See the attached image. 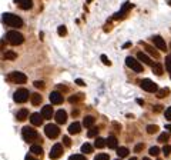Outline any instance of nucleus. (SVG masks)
<instances>
[{
    "label": "nucleus",
    "mask_w": 171,
    "mask_h": 160,
    "mask_svg": "<svg viewBox=\"0 0 171 160\" xmlns=\"http://www.w3.org/2000/svg\"><path fill=\"white\" fill-rule=\"evenodd\" d=\"M3 23L10 26V27H21L23 26V20L16 16V15H12V13H4L3 15Z\"/></svg>",
    "instance_id": "nucleus-1"
},
{
    "label": "nucleus",
    "mask_w": 171,
    "mask_h": 160,
    "mask_svg": "<svg viewBox=\"0 0 171 160\" xmlns=\"http://www.w3.org/2000/svg\"><path fill=\"white\" fill-rule=\"evenodd\" d=\"M6 39H7V42H9L10 44H13V46H19V44H21V43L24 42L23 35L19 33V32H16V30H10V32H7Z\"/></svg>",
    "instance_id": "nucleus-2"
},
{
    "label": "nucleus",
    "mask_w": 171,
    "mask_h": 160,
    "mask_svg": "<svg viewBox=\"0 0 171 160\" xmlns=\"http://www.w3.org/2000/svg\"><path fill=\"white\" fill-rule=\"evenodd\" d=\"M21 134H23V139H24L26 142H29V143H33V142H36V140L39 139V133H37L34 129L29 127V126L23 127Z\"/></svg>",
    "instance_id": "nucleus-3"
},
{
    "label": "nucleus",
    "mask_w": 171,
    "mask_h": 160,
    "mask_svg": "<svg viewBox=\"0 0 171 160\" xmlns=\"http://www.w3.org/2000/svg\"><path fill=\"white\" fill-rule=\"evenodd\" d=\"M6 79L12 83H17V85H23V83L27 82V76L21 71H12L10 74H7Z\"/></svg>",
    "instance_id": "nucleus-4"
},
{
    "label": "nucleus",
    "mask_w": 171,
    "mask_h": 160,
    "mask_svg": "<svg viewBox=\"0 0 171 160\" xmlns=\"http://www.w3.org/2000/svg\"><path fill=\"white\" fill-rule=\"evenodd\" d=\"M140 86H141V89L144 90V91H148V93H155V91H158V86L154 83L153 80H150V79H143V80L140 82Z\"/></svg>",
    "instance_id": "nucleus-5"
},
{
    "label": "nucleus",
    "mask_w": 171,
    "mask_h": 160,
    "mask_svg": "<svg viewBox=\"0 0 171 160\" xmlns=\"http://www.w3.org/2000/svg\"><path fill=\"white\" fill-rule=\"evenodd\" d=\"M29 97H30L29 90H26V89H19V90H16L14 94H13V100H14L16 103H24V102H27Z\"/></svg>",
    "instance_id": "nucleus-6"
},
{
    "label": "nucleus",
    "mask_w": 171,
    "mask_h": 160,
    "mask_svg": "<svg viewBox=\"0 0 171 160\" xmlns=\"http://www.w3.org/2000/svg\"><path fill=\"white\" fill-rule=\"evenodd\" d=\"M44 133H46V136L49 137V139H56V137H59V134H60V129H59V126L56 125H46L44 127Z\"/></svg>",
    "instance_id": "nucleus-7"
},
{
    "label": "nucleus",
    "mask_w": 171,
    "mask_h": 160,
    "mask_svg": "<svg viewBox=\"0 0 171 160\" xmlns=\"http://www.w3.org/2000/svg\"><path fill=\"white\" fill-rule=\"evenodd\" d=\"M125 64H127L130 69H133L136 73H141V71H143V66L138 63V60H136V59L131 57V56H128V57L125 59Z\"/></svg>",
    "instance_id": "nucleus-8"
},
{
    "label": "nucleus",
    "mask_w": 171,
    "mask_h": 160,
    "mask_svg": "<svg viewBox=\"0 0 171 160\" xmlns=\"http://www.w3.org/2000/svg\"><path fill=\"white\" fill-rule=\"evenodd\" d=\"M61 154H63V146L57 143V144H54V146L51 147L50 154H49V156H50L51 160H56V159H59Z\"/></svg>",
    "instance_id": "nucleus-9"
},
{
    "label": "nucleus",
    "mask_w": 171,
    "mask_h": 160,
    "mask_svg": "<svg viewBox=\"0 0 171 160\" xmlns=\"http://www.w3.org/2000/svg\"><path fill=\"white\" fill-rule=\"evenodd\" d=\"M54 119H56V123L57 125H64L66 123V120H67V113H66V110H57L56 113H54Z\"/></svg>",
    "instance_id": "nucleus-10"
},
{
    "label": "nucleus",
    "mask_w": 171,
    "mask_h": 160,
    "mask_svg": "<svg viewBox=\"0 0 171 160\" xmlns=\"http://www.w3.org/2000/svg\"><path fill=\"white\" fill-rule=\"evenodd\" d=\"M153 43H154V46H155L157 49H160V50H163V52L167 50V44H165V42H164V39H163L161 36H154Z\"/></svg>",
    "instance_id": "nucleus-11"
},
{
    "label": "nucleus",
    "mask_w": 171,
    "mask_h": 160,
    "mask_svg": "<svg viewBox=\"0 0 171 160\" xmlns=\"http://www.w3.org/2000/svg\"><path fill=\"white\" fill-rule=\"evenodd\" d=\"M130 9H133V3H130V1H127V3H124L123 4V7H121V10H120L119 13H116L114 15V19H121L125 16V13L130 10Z\"/></svg>",
    "instance_id": "nucleus-12"
},
{
    "label": "nucleus",
    "mask_w": 171,
    "mask_h": 160,
    "mask_svg": "<svg viewBox=\"0 0 171 160\" xmlns=\"http://www.w3.org/2000/svg\"><path fill=\"white\" fill-rule=\"evenodd\" d=\"M43 114L41 113H32L30 114V123L33 126H40L43 123Z\"/></svg>",
    "instance_id": "nucleus-13"
},
{
    "label": "nucleus",
    "mask_w": 171,
    "mask_h": 160,
    "mask_svg": "<svg viewBox=\"0 0 171 160\" xmlns=\"http://www.w3.org/2000/svg\"><path fill=\"white\" fill-rule=\"evenodd\" d=\"M50 102L53 105H61V103H63V96H61V93H60V91H51Z\"/></svg>",
    "instance_id": "nucleus-14"
},
{
    "label": "nucleus",
    "mask_w": 171,
    "mask_h": 160,
    "mask_svg": "<svg viewBox=\"0 0 171 160\" xmlns=\"http://www.w3.org/2000/svg\"><path fill=\"white\" fill-rule=\"evenodd\" d=\"M14 3H16L20 9H23V10H29L33 6V1L32 0H14Z\"/></svg>",
    "instance_id": "nucleus-15"
},
{
    "label": "nucleus",
    "mask_w": 171,
    "mask_h": 160,
    "mask_svg": "<svg viewBox=\"0 0 171 160\" xmlns=\"http://www.w3.org/2000/svg\"><path fill=\"white\" fill-rule=\"evenodd\" d=\"M137 57H138V60L143 62L144 64H148V66H153L154 64V62L147 56V54L144 53V52H138V53H137Z\"/></svg>",
    "instance_id": "nucleus-16"
},
{
    "label": "nucleus",
    "mask_w": 171,
    "mask_h": 160,
    "mask_svg": "<svg viewBox=\"0 0 171 160\" xmlns=\"http://www.w3.org/2000/svg\"><path fill=\"white\" fill-rule=\"evenodd\" d=\"M41 114H43V117L47 119V120L51 119V117H53V107L49 106V105H47V106H43V109H41Z\"/></svg>",
    "instance_id": "nucleus-17"
},
{
    "label": "nucleus",
    "mask_w": 171,
    "mask_h": 160,
    "mask_svg": "<svg viewBox=\"0 0 171 160\" xmlns=\"http://www.w3.org/2000/svg\"><path fill=\"white\" fill-rule=\"evenodd\" d=\"M80 130H81V125L77 123V122H74V123H71L68 126V133L70 134H77V133H80Z\"/></svg>",
    "instance_id": "nucleus-18"
},
{
    "label": "nucleus",
    "mask_w": 171,
    "mask_h": 160,
    "mask_svg": "<svg viewBox=\"0 0 171 160\" xmlns=\"http://www.w3.org/2000/svg\"><path fill=\"white\" fill-rule=\"evenodd\" d=\"M107 147H108V149H117V147H119L117 137H114V136H108V137H107Z\"/></svg>",
    "instance_id": "nucleus-19"
},
{
    "label": "nucleus",
    "mask_w": 171,
    "mask_h": 160,
    "mask_svg": "<svg viewBox=\"0 0 171 160\" xmlns=\"http://www.w3.org/2000/svg\"><path fill=\"white\" fill-rule=\"evenodd\" d=\"M96 123V119L93 117V116H86L84 120H83V126L87 127V129H90V127H93Z\"/></svg>",
    "instance_id": "nucleus-20"
},
{
    "label": "nucleus",
    "mask_w": 171,
    "mask_h": 160,
    "mask_svg": "<svg viewBox=\"0 0 171 160\" xmlns=\"http://www.w3.org/2000/svg\"><path fill=\"white\" fill-rule=\"evenodd\" d=\"M30 99H32V103H33V106H39V105L41 103V100H43L41 94H39V93H33V94L30 96Z\"/></svg>",
    "instance_id": "nucleus-21"
},
{
    "label": "nucleus",
    "mask_w": 171,
    "mask_h": 160,
    "mask_svg": "<svg viewBox=\"0 0 171 160\" xmlns=\"http://www.w3.org/2000/svg\"><path fill=\"white\" fill-rule=\"evenodd\" d=\"M116 152H117V156H119L120 159L127 157V156H128V153H130L127 147H117V149H116Z\"/></svg>",
    "instance_id": "nucleus-22"
},
{
    "label": "nucleus",
    "mask_w": 171,
    "mask_h": 160,
    "mask_svg": "<svg viewBox=\"0 0 171 160\" xmlns=\"http://www.w3.org/2000/svg\"><path fill=\"white\" fill-rule=\"evenodd\" d=\"M30 152L34 153V154H37V156H41L43 154V149H41L40 144H32L30 146Z\"/></svg>",
    "instance_id": "nucleus-23"
},
{
    "label": "nucleus",
    "mask_w": 171,
    "mask_h": 160,
    "mask_svg": "<svg viewBox=\"0 0 171 160\" xmlns=\"http://www.w3.org/2000/svg\"><path fill=\"white\" fill-rule=\"evenodd\" d=\"M144 49H145V50H147L148 53L151 54L153 57H155V59H158V57H160V53H158V52H157V50L154 49L153 46H148V44H145V43H144Z\"/></svg>",
    "instance_id": "nucleus-24"
},
{
    "label": "nucleus",
    "mask_w": 171,
    "mask_h": 160,
    "mask_svg": "<svg viewBox=\"0 0 171 160\" xmlns=\"http://www.w3.org/2000/svg\"><path fill=\"white\" fill-rule=\"evenodd\" d=\"M27 116H29V110H27V109H21V110L17 113V120L23 122V120L27 119Z\"/></svg>",
    "instance_id": "nucleus-25"
},
{
    "label": "nucleus",
    "mask_w": 171,
    "mask_h": 160,
    "mask_svg": "<svg viewBox=\"0 0 171 160\" xmlns=\"http://www.w3.org/2000/svg\"><path fill=\"white\" fill-rule=\"evenodd\" d=\"M99 132H100V129H99L97 126H93V127L88 129L87 136H88V137H96V136H99Z\"/></svg>",
    "instance_id": "nucleus-26"
},
{
    "label": "nucleus",
    "mask_w": 171,
    "mask_h": 160,
    "mask_svg": "<svg viewBox=\"0 0 171 160\" xmlns=\"http://www.w3.org/2000/svg\"><path fill=\"white\" fill-rule=\"evenodd\" d=\"M163 66L160 64V63H154L153 64V73L154 74H157V76H161L163 74Z\"/></svg>",
    "instance_id": "nucleus-27"
},
{
    "label": "nucleus",
    "mask_w": 171,
    "mask_h": 160,
    "mask_svg": "<svg viewBox=\"0 0 171 160\" xmlns=\"http://www.w3.org/2000/svg\"><path fill=\"white\" fill-rule=\"evenodd\" d=\"M94 146H96L97 149H103L104 146H107V140H104L103 137H97L96 142H94Z\"/></svg>",
    "instance_id": "nucleus-28"
},
{
    "label": "nucleus",
    "mask_w": 171,
    "mask_h": 160,
    "mask_svg": "<svg viewBox=\"0 0 171 160\" xmlns=\"http://www.w3.org/2000/svg\"><path fill=\"white\" fill-rule=\"evenodd\" d=\"M168 93H170V89H168V87H164V89L157 91V97H158V99H163V97H165Z\"/></svg>",
    "instance_id": "nucleus-29"
},
{
    "label": "nucleus",
    "mask_w": 171,
    "mask_h": 160,
    "mask_svg": "<svg viewBox=\"0 0 171 160\" xmlns=\"http://www.w3.org/2000/svg\"><path fill=\"white\" fill-rule=\"evenodd\" d=\"M80 100H83V94H77V96H70V97H68V102L73 103V105H74V103H79Z\"/></svg>",
    "instance_id": "nucleus-30"
},
{
    "label": "nucleus",
    "mask_w": 171,
    "mask_h": 160,
    "mask_svg": "<svg viewBox=\"0 0 171 160\" xmlns=\"http://www.w3.org/2000/svg\"><path fill=\"white\" fill-rule=\"evenodd\" d=\"M81 152H83V153H87V154H88V153H93V146L88 144V143H84V144L81 146Z\"/></svg>",
    "instance_id": "nucleus-31"
},
{
    "label": "nucleus",
    "mask_w": 171,
    "mask_h": 160,
    "mask_svg": "<svg viewBox=\"0 0 171 160\" xmlns=\"http://www.w3.org/2000/svg\"><path fill=\"white\" fill-rule=\"evenodd\" d=\"M3 57L7 59V60H16L17 53H14V52H6V53L3 54Z\"/></svg>",
    "instance_id": "nucleus-32"
},
{
    "label": "nucleus",
    "mask_w": 171,
    "mask_h": 160,
    "mask_svg": "<svg viewBox=\"0 0 171 160\" xmlns=\"http://www.w3.org/2000/svg\"><path fill=\"white\" fill-rule=\"evenodd\" d=\"M170 134H171V133H161V134H160V137H158V142H160V143H165L168 139H170Z\"/></svg>",
    "instance_id": "nucleus-33"
},
{
    "label": "nucleus",
    "mask_w": 171,
    "mask_h": 160,
    "mask_svg": "<svg viewBox=\"0 0 171 160\" xmlns=\"http://www.w3.org/2000/svg\"><path fill=\"white\" fill-rule=\"evenodd\" d=\"M157 130H158V126H155V125H148L147 126V133H148V134H154Z\"/></svg>",
    "instance_id": "nucleus-34"
},
{
    "label": "nucleus",
    "mask_w": 171,
    "mask_h": 160,
    "mask_svg": "<svg viewBox=\"0 0 171 160\" xmlns=\"http://www.w3.org/2000/svg\"><path fill=\"white\" fill-rule=\"evenodd\" d=\"M94 160H110V156H108L107 153H99V154L94 157Z\"/></svg>",
    "instance_id": "nucleus-35"
},
{
    "label": "nucleus",
    "mask_w": 171,
    "mask_h": 160,
    "mask_svg": "<svg viewBox=\"0 0 171 160\" xmlns=\"http://www.w3.org/2000/svg\"><path fill=\"white\" fill-rule=\"evenodd\" d=\"M165 67H167V71L171 74V54L165 57Z\"/></svg>",
    "instance_id": "nucleus-36"
},
{
    "label": "nucleus",
    "mask_w": 171,
    "mask_h": 160,
    "mask_svg": "<svg viewBox=\"0 0 171 160\" xmlns=\"http://www.w3.org/2000/svg\"><path fill=\"white\" fill-rule=\"evenodd\" d=\"M57 33H59V36H66V35H67V29H66L64 26H59Z\"/></svg>",
    "instance_id": "nucleus-37"
},
{
    "label": "nucleus",
    "mask_w": 171,
    "mask_h": 160,
    "mask_svg": "<svg viewBox=\"0 0 171 160\" xmlns=\"http://www.w3.org/2000/svg\"><path fill=\"white\" fill-rule=\"evenodd\" d=\"M148 152H150V154H151V156H157V154L160 153V149H158L157 146H153V147H150V150H148Z\"/></svg>",
    "instance_id": "nucleus-38"
},
{
    "label": "nucleus",
    "mask_w": 171,
    "mask_h": 160,
    "mask_svg": "<svg viewBox=\"0 0 171 160\" xmlns=\"http://www.w3.org/2000/svg\"><path fill=\"white\" fill-rule=\"evenodd\" d=\"M68 160H87V159H86L83 154H73V156H70Z\"/></svg>",
    "instance_id": "nucleus-39"
},
{
    "label": "nucleus",
    "mask_w": 171,
    "mask_h": 160,
    "mask_svg": "<svg viewBox=\"0 0 171 160\" xmlns=\"http://www.w3.org/2000/svg\"><path fill=\"white\" fill-rule=\"evenodd\" d=\"M101 62L105 64V66H111V62L107 59V56H105V54H101Z\"/></svg>",
    "instance_id": "nucleus-40"
},
{
    "label": "nucleus",
    "mask_w": 171,
    "mask_h": 160,
    "mask_svg": "<svg viewBox=\"0 0 171 160\" xmlns=\"http://www.w3.org/2000/svg\"><path fill=\"white\" fill-rule=\"evenodd\" d=\"M163 153L165 154V156H168L171 153V146H168V144H165L164 147H163Z\"/></svg>",
    "instance_id": "nucleus-41"
},
{
    "label": "nucleus",
    "mask_w": 171,
    "mask_h": 160,
    "mask_svg": "<svg viewBox=\"0 0 171 160\" xmlns=\"http://www.w3.org/2000/svg\"><path fill=\"white\" fill-rule=\"evenodd\" d=\"M33 85H34V87H37V89H43L44 87V82H40V80L34 82Z\"/></svg>",
    "instance_id": "nucleus-42"
},
{
    "label": "nucleus",
    "mask_w": 171,
    "mask_h": 160,
    "mask_svg": "<svg viewBox=\"0 0 171 160\" xmlns=\"http://www.w3.org/2000/svg\"><path fill=\"white\" fill-rule=\"evenodd\" d=\"M164 116H165L167 120H171V107H168V109L164 112Z\"/></svg>",
    "instance_id": "nucleus-43"
},
{
    "label": "nucleus",
    "mask_w": 171,
    "mask_h": 160,
    "mask_svg": "<svg viewBox=\"0 0 171 160\" xmlns=\"http://www.w3.org/2000/svg\"><path fill=\"white\" fill-rule=\"evenodd\" d=\"M63 144H64V146H70V144H71V140H70V137H67V136H64V137H63Z\"/></svg>",
    "instance_id": "nucleus-44"
},
{
    "label": "nucleus",
    "mask_w": 171,
    "mask_h": 160,
    "mask_svg": "<svg viewBox=\"0 0 171 160\" xmlns=\"http://www.w3.org/2000/svg\"><path fill=\"white\" fill-rule=\"evenodd\" d=\"M143 147H144V144H143V143H138L136 147H134V150L138 153V152H141V150H143Z\"/></svg>",
    "instance_id": "nucleus-45"
},
{
    "label": "nucleus",
    "mask_w": 171,
    "mask_h": 160,
    "mask_svg": "<svg viewBox=\"0 0 171 160\" xmlns=\"http://www.w3.org/2000/svg\"><path fill=\"white\" fill-rule=\"evenodd\" d=\"M76 83H77L79 86H84V85H86V83L83 82V80H81V79H76Z\"/></svg>",
    "instance_id": "nucleus-46"
},
{
    "label": "nucleus",
    "mask_w": 171,
    "mask_h": 160,
    "mask_svg": "<svg viewBox=\"0 0 171 160\" xmlns=\"http://www.w3.org/2000/svg\"><path fill=\"white\" fill-rule=\"evenodd\" d=\"M79 113H80V112H79L77 109H74V110H73V114H71V116H73V117H76V116H79Z\"/></svg>",
    "instance_id": "nucleus-47"
},
{
    "label": "nucleus",
    "mask_w": 171,
    "mask_h": 160,
    "mask_svg": "<svg viewBox=\"0 0 171 160\" xmlns=\"http://www.w3.org/2000/svg\"><path fill=\"white\" fill-rule=\"evenodd\" d=\"M57 89H60V90H67V86H64V85H59V86H57Z\"/></svg>",
    "instance_id": "nucleus-48"
},
{
    "label": "nucleus",
    "mask_w": 171,
    "mask_h": 160,
    "mask_svg": "<svg viewBox=\"0 0 171 160\" xmlns=\"http://www.w3.org/2000/svg\"><path fill=\"white\" fill-rule=\"evenodd\" d=\"M26 160H39V159H36V157H33V156L27 154V156H26Z\"/></svg>",
    "instance_id": "nucleus-49"
},
{
    "label": "nucleus",
    "mask_w": 171,
    "mask_h": 160,
    "mask_svg": "<svg viewBox=\"0 0 171 160\" xmlns=\"http://www.w3.org/2000/svg\"><path fill=\"white\" fill-rule=\"evenodd\" d=\"M130 46H131V43H128V42H127V43H125L123 47H124V49H127V47H130Z\"/></svg>",
    "instance_id": "nucleus-50"
},
{
    "label": "nucleus",
    "mask_w": 171,
    "mask_h": 160,
    "mask_svg": "<svg viewBox=\"0 0 171 160\" xmlns=\"http://www.w3.org/2000/svg\"><path fill=\"white\" fill-rule=\"evenodd\" d=\"M160 110H161V107L160 106H157V107L154 106V112H160Z\"/></svg>",
    "instance_id": "nucleus-51"
},
{
    "label": "nucleus",
    "mask_w": 171,
    "mask_h": 160,
    "mask_svg": "<svg viewBox=\"0 0 171 160\" xmlns=\"http://www.w3.org/2000/svg\"><path fill=\"white\" fill-rule=\"evenodd\" d=\"M137 102H138V105H144V102H143L141 99H137Z\"/></svg>",
    "instance_id": "nucleus-52"
},
{
    "label": "nucleus",
    "mask_w": 171,
    "mask_h": 160,
    "mask_svg": "<svg viewBox=\"0 0 171 160\" xmlns=\"http://www.w3.org/2000/svg\"><path fill=\"white\" fill-rule=\"evenodd\" d=\"M165 129H168V132L171 133V125H168V126H165Z\"/></svg>",
    "instance_id": "nucleus-53"
},
{
    "label": "nucleus",
    "mask_w": 171,
    "mask_h": 160,
    "mask_svg": "<svg viewBox=\"0 0 171 160\" xmlns=\"http://www.w3.org/2000/svg\"><path fill=\"white\" fill-rule=\"evenodd\" d=\"M143 160H151V159H150V157H144Z\"/></svg>",
    "instance_id": "nucleus-54"
},
{
    "label": "nucleus",
    "mask_w": 171,
    "mask_h": 160,
    "mask_svg": "<svg viewBox=\"0 0 171 160\" xmlns=\"http://www.w3.org/2000/svg\"><path fill=\"white\" fill-rule=\"evenodd\" d=\"M167 3H168V4H170V6H171V0H168V1H167Z\"/></svg>",
    "instance_id": "nucleus-55"
},
{
    "label": "nucleus",
    "mask_w": 171,
    "mask_h": 160,
    "mask_svg": "<svg viewBox=\"0 0 171 160\" xmlns=\"http://www.w3.org/2000/svg\"><path fill=\"white\" fill-rule=\"evenodd\" d=\"M91 1H93V0H87V3H91Z\"/></svg>",
    "instance_id": "nucleus-56"
},
{
    "label": "nucleus",
    "mask_w": 171,
    "mask_h": 160,
    "mask_svg": "<svg viewBox=\"0 0 171 160\" xmlns=\"http://www.w3.org/2000/svg\"><path fill=\"white\" fill-rule=\"evenodd\" d=\"M130 160H137V159H136V157H131V159H130Z\"/></svg>",
    "instance_id": "nucleus-57"
},
{
    "label": "nucleus",
    "mask_w": 171,
    "mask_h": 160,
    "mask_svg": "<svg viewBox=\"0 0 171 160\" xmlns=\"http://www.w3.org/2000/svg\"><path fill=\"white\" fill-rule=\"evenodd\" d=\"M116 160H120V157H119V159H116Z\"/></svg>",
    "instance_id": "nucleus-58"
}]
</instances>
